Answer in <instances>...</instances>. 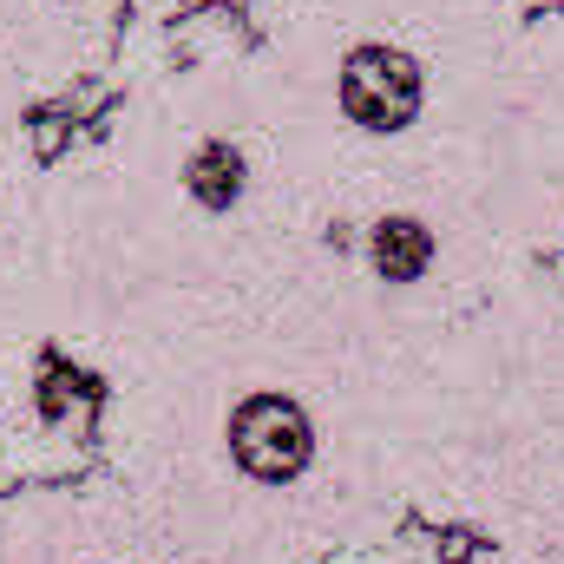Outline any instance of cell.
I'll use <instances>...</instances> for the list:
<instances>
[{
    "instance_id": "obj_1",
    "label": "cell",
    "mask_w": 564,
    "mask_h": 564,
    "mask_svg": "<svg viewBox=\"0 0 564 564\" xmlns=\"http://www.w3.org/2000/svg\"><path fill=\"white\" fill-rule=\"evenodd\" d=\"M230 459L263 486H289L315 459V426L289 394H250L230 414Z\"/></svg>"
},
{
    "instance_id": "obj_2",
    "label": "cell",
    "mask_w": 564,
    "mask_h": 564,
    "mask_svg": "<svg viewBox=\"0 0 564 564\" xmlns=\"http://www.w3.org/2000/svg\"><path fill=\"white\" fill-rule=\"evenodd\" d=\"M341 112L361 132H408L421 112V66L401 46H355L341 59Z\"/></svg>"
},
{
    "instance_id": "obj_3",
    "label": "cell",
    "mask_w": 564,
    "mask_h": 564,
    "mask_svg": "<svg viewBox=\"0 0 564 564\" xmlns=\"http://www.w3.org/2000/svg\"><path fill=\"white\" fill-rule=\"evenodd\" d=\"M368 257L388 282H421L426 263H433V230L421 217H381L368 237Z\"/></svg>"
},
{
    "instance_id": "obj_4",
    "label": "cell",
    "mask_w": 564,
    "mask_h": 564,
    "mask_svg": "<svg viewBox=\"0 0 564 564\" xmlns=\"http://www.w3.org/2000/svg\"><path fill=\"white\" fill-rule=\"evenodd\" d=\"M191 197L204 204V210H230L237 197H243V151L230 139H210L197 144V158H191Z\"/></svg>"
}]
</instances>
